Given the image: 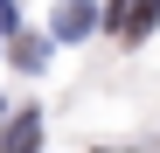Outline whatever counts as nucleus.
<instances>
[{
    "mask_svg": "<svg viewBox=\"0 0 160 153\" xmlns=\"http://www.w3.org/2000/svg\"><path fill=\"white\" fill-rule=\"evenodd\" d=\"M153 14H160V0H118V7H112V35L118 42H139L153 28Z\"/></svg>",
    "mask_w": 160,
    "mask_h": 153,
    "instance_id": "nucleus-1",
    "label": "nucleus"
},
{
    "mask_svg": "<svg viewBox=\"0 0 160 153\" xmlns=\"http://www.w3.org/2000/svg\"><path fill=\"white\" fill-rule=\"evenodd\" d=\"M35 146H42V111H14L0 132V153H35Z\"/></svg>",
    "mask_w": 160,
    "mask_h": 153,
    "instance_id": "nucleus-2",
    "label": "nucleus"
},
{
    "mask_svg": "<svg viewBox=\"0 0 160 153\" xmlns=\"http://www.w3.org/2000/svg\"><path fill=\"white\" fill-rule=\"evenodd\" d=\"M84 28H91V7H84V0H63V7H56V35H63V42H77Z\"/></svg>",
    "mask_w": 160,
    "mask_h": 153,
    "instance_id": "nucleus-3",
    "label": "nucleus"
}]
</instances>
